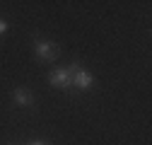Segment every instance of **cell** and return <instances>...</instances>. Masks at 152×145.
I'll return each mask as SVG.
<instances>
[{"label": "cell", "mask_w": 152, "mask_h": 145, "mask_svg": "<svg viewBox=\"0 0 152 145\" xmlns=\"http://www.w3.org/2000/svg\"><path fill=\"white\" fill-rule=\"evenodd\" d=\"M29 145H46L44 140H34V143H29Z\"/></svg>", "instance_id": "8992f818"}, {"label": "cell", "mask_w": 152, "mask_h": 145, "mask_svg": "<svg viewBox=\"0 0 152 145\" xmlns=\"http://www.w3.org/2000/svg\"><path fill=\"white\" fill-rule=\"evenodd\" d=\"M92 82H94L92 72H87L85 68H80V70H77V72L72 75V87H75V89H80V92L89 89V87H92Z\"/></svg>", "instance_id": "3957f363"}, {"label": "cell", "mask_w": 152, "mask_h": 145, "mask_svg": "<svg viewBox=\"0 0 152 145\" xmlns=\"http://www.w3.org/2000/svg\"><path fill=\"white\" fill-rule=\"evenodd\" d=\"M12 102H15V106H22V109L34 106V97H31V92H29V89H24V87H17V89H15Z\"/></svg>", "instance_id": "277c9868"}, {"label": "cell", "mask_w": 152, "mask_h": 145, "mask_svg": "<svg viewBox=\"0 0 152 145\" xmlns=\"http://www.w3.org/2000/svg\"><path fill=\"white\" fill-rule=\"evenodd\" d=\"M34 51H36V56H39L41 61H46V63L58 61V46H56L53 41H46V39H34Z\"/></svg>", "instance_id": "6da1fadb"}, {"label": "cell", "mask_w": 152, "mask_h": 145, "mask_svg": "<svg viewBox=\"0 0 152 145\" xmlns=\"http://www.w3.org/2000/svg\"><path fill=\"white\" fill-rule=\"evenodd\" d=\"M46 145H48V143H46Z\"/></svg>", "instance_id": "52a82bcc"}, {"label": "cell", "mask_w": 152, "mask_h": 145, "mask_svg": "<svg viewBox=\"0 0 152 145\" xmlns=\"http://www.w3.org/2000/svg\"><path fill=\"white\" fill-rule=\"evenodd\" d=\"M48 82H51V87H58V89H70L72 87V80H70L65 68H56L48 75Z\"/></svg>", "instance_id": "7a4b0ae2"}, {"label": "cell", "mask_w": 152, "mask_h": 145, "mask_svg": "<svg viewBox=\"0 0 152 145\" xmlns=\"http://www.w3.org/2000/svg\"><path fill=\"white\" fill-rule=\"evenodd\" d=\"M5 31H7V22L0 20V34H5Z\"/></svg>", "instance_id": "5b68a950"}]
</instances>
